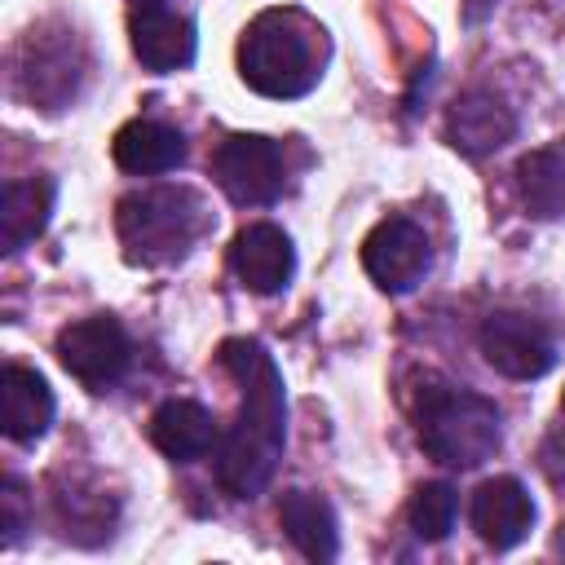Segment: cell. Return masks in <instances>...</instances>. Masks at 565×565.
<instances>
[{"instance_id":"2","label":"cell","mask_w":565,"mask_h":565,"mask_svg":"<svg viewBox=\"0 0 565 565\" xmlns=\"http://www.w3.org/2000/svg\"><path fill=\"white\" fill-rule=\"evenodd\" d=\"M327 66V35L300 9H265L238 40V75L252 93L296 102L318 88Z\"/></svg>"},{"instance_id":"11","label":"cell","mask_w":565,"mask_h":565,"mask_svg":"<svg viewBox=\"0 0 565 565\" xmlns=\"http://www.w3.org/2000/svg\"><path fill=\"white\" fill-rule=\"evenodd\" d=\"M230 269H234V278H238L247 291H256V296H278V291L291 282V274H296V247H291V238H287L278 225L256 221V225H247V230L234 234Z\"/></svg>"},{"instance_id":"5","label":"cell","mask_w":565,"mask_h":565,"mask_svg":"<svg viewBox=\"0 0 565 565\" xmlns=\"http://www.w3.org/2000/svg\"><path fill=\"white\" fill-rule=\"evenodd\" d=\"M212 181L243 207L274 203L287 185L282 146L256 132H234L212 150Z\"/></svg>"},{"instance_id":"22","label":"cell","mask_w":565,"mask_h":565,"mask_svg":"<svg viewBox=\"0 0 565 565\" xmlns=\"http://www.w3.org/2000/svg\"><path fill=\"white\" fill-rule=\"evenodd\" d=\"M137 4H159V0H137Z\"/></svg>"},{"instance_id":"18","label":"cell","mask_w":565,"mask_h":565,"mask_svg":"<svg viewBox=\"0 0 565 565\" xmlns=\"http://www.w3.org/2000/svg\"><path fill=\"white\" fill-rule=\"evenodd\" d=\"M49 212H53V181L49 177L9 181L0 194V247H4V256L35 243L49 225Z\"/></svg>"},{"instance_id":"15","label":"cell","mask_w":565,"mask_h":565,"mask_svg":"<svg viewBox=\"0 0 565 565\" xmlns=\"http://www.w3.org/2000/svg\"><path fill=\"white\" fill-rule=\"evenodd\" d=\"M221 437L225 433L216 428L212 411L199 406V402H190V397H172V402H163L150 415V441L168 459H177V463H194V459L212 455L221 446Z\"/></svg>"},{"instance_id":"12","label":"cell","mask_w":565,"mask_h":565,"mask_svg":"<svg viewBox=\"0 0 565 565\" xmlns=\"http://www.w3.org/2000/svg\"><path fill=\"white\" fill-rule=\"evenodd\" d=\"M534 525V499L516 477H490L472 494V530L486 547L508 552Z\"/></svg>"},{"instance_id":"1","label":"cell","mask_w":565,"mask_h":565,"mask_svg":"<svg viewBox=\"0 0 565 565\" xmlns=\"http://www.w3.org/2000/svg\"><path fill=\"white\" fill-rule=\"evenodd\" d=\"M221 366L234 375L243 402L216 446V481L234 499H256L269 486V477L282 459V446H287L282 371L269 358V349L247 335H230L221 344Z\"/></svg>"},{"instance_id":"21","label":"cell","mask_w":565,"mask_h":565,"mask_svg":"<svg viewBox=\"0 0 565 565\" xmlns=\"http://www.w3.org/2000/svg\"><path fill=\"white\" fill-rule=\"evenodd\" d=\"M0 530H4L0 534L4 547H13L26 530V490L18 477H4V486H0Z\"/></svg>"},{"instance_id":"10","label":"cell","mask_w":565,"mask_h":565,"mask_svg":"<svg viewBox=\"0 0 565 565\" xmlns=\"http://www.w3.org/2000/svg\"><path fill=\"white\" fill-rule=\"evenodd\" d=\"M128 40H132L137 62L154 75L185 71L194 62V49H199L194 22L185 13H172L168 4H137L128 13Z\"/></svg>"},{"instance_id":"20","label":"cell","mask_w":565,"mask_h":565,"mask_svg":"<svg viewBox=\"0 0 565 565\" xmlns=\"http://www.w3.org/2000/svg\"><path fill=\"white\" fill-rule=\"evenodd\" d=\"M455 516H459V494L446 481H424L406 503V521L424 543H441L455 530Z\"/></svg>"},{"instance_id":"19","label":"cell","mask_w":565,"mask_h":565,"mask_svg":"<svg viewBox=\"0 0 565 565\" xmlns=\"http://www.w3.org/2000/svg\"><path fill=\"white\" fill-rule=\"evenodd\" d=\"M516 194H521L525 212L539 221L565 216V141L530 150L516 163Z\"/></svg>"},{"instance_id":"16","label":"cell","mask_w":565,"mask_h":565,"mask_svg":"<svg viewBox=\"0 0 565 565\" xmlns=\"http://www.w3.org/2000/svg\"><path fill=\"white\" fill-rule=\"evenodd\" d=\"M110 154L132 177H159V172H172L185 163V137L159 119H128L115 132Z\"/></svg>"},{"instance_id":"4","label":"cell","mask_w":565,"mask_h":565,"mask_svg":"<svg viewBox=\"0 0 565 565\" xmlns=\"http://www.w3.org/2000/svg\"><path fill=\"white\" fill-rule=\"evenodd\" d=\"M415 437L433 463L477 468L499 450V406L472 388L428 384L415 397Z\"/></svg>"},{"instance_id":"6","label":"cell","mask_w":565,"mask_h":565,"mask_svg":"<svg viewBox=\"0 0 565 565\" xmlns=\"http://www.w3.org/2000/svg\"><path fill=\"white\" fill-rule=\"evenodd\" d=\"M57 362L84 388L106 393L110 384L124 380V371L132 362V340L119 327V318L93 313V318H79V322H71V327L57 331Z\"/></svg>"},{"instance_id":"8","label":"cell","mask_w":565,"mask_h":565,"mask_svg":"<svg viewBox=\"0 0 565 565\" xmlns=\"http://www.w3.org/2000/svg\"><path fill=\"white\" fill-rule=\"evenodd\" d=\"M477 344L481 358L508 380H539L556 366V344L530 313H490L477 331Z\"/></svg>"},{"instance_id":"17","label":"cell","mask_w":565,"mask_h":565,"mask_svg":"<svg viewBox=\"0 0 565 565\" xmlns=\"http://www.w3.org/2000/svg\"><path fill=\"white\" fill-rule=\"evenodd\" d=\"M278 525L296 543L300 556H309V561H335V552H340V525H335V512H331V503L322 494H313V490H287L278 499Z\"/></svg>"},{"instance_id":"14","label":"cell","mask_w":565,"mask_h":565,"mask_svg":"<svg viewBox=\"0 0 565 565\" xmlns=\"http://www.w3.org/2000/svg\"><path fill=\"white\" fill-rule=\"evenodd\" d=\"M53 411H57L53 388L44 384L40 371L18 366V362H9L0 371V428L9 441H18V446L40 441L53 424Z\"/></svg>"},{"instance_id":"3","label":"cell","mask_w":565,"mask_h":565,"mask_svg":"<svg viewBox=\"0 0 565 565\" xmlns=\"http://www.w3.org/2000/svg\"><path fill=\"white\" fill-rule=\"evenodd\" d=\"M115 230L132 265L163 269L190 256V247L212 230V212L190 185H141L119 199Z\"/></svg>"},{"instance_id":"13","label":"cell","mask_w":565,"mask_h":565,"mask_svg":"<svg viewBox=\"0 0 565 565\" xmlns=\"http://www.w3.org/2000/svg\"><path fill=\"white\" fill-rule=\"evenodd\" d=\"M516 132V115L494 97V93H463L455 97V106L446 110V141L468 154V159H481V154H494L499 146H508Z\"/></svg>"},{"instance_id":"9","label":"cell","mask_w":565,"mask_h":565,"mask_svg":"<svg viewBox=\"0 0 565 565\" xmlns=\"http://www.w3.org/2000/svg\"><path fill=\"white\" fill-rule=\"evenodd\" d=\"M79 71H84V57H79L75 31H62L53 44H49V35H35V31L26 35L18 75H22V93L35 106H44V110L66 106L79 88Z\"/></svg>"},{"instance_id":"23","label":"cell","mask_w":565,"mask_h":565,"mask_svg":"<svg viewBox=\"0 0 565 565\" xmlns=\"http://www.w3.org/2000/svg\"><path fill=\"white\" fill-rule=\"evenodd\" d=\"M561 411H565V397H561Z\"/></svg>"},{"instance_id":"7","label":"cell","mask_w":565,"mask_h":565,"mask_svg":"<svg viewBox=\"0 0 565 565\" xmlns=\"http://www.w3.org/2000/svg\"><path fill=\"white\" fill-rule=\"evenodd\" d=\"M433 265V247L428 234L411 221V216H384L366 238H362V269L371 274V282L388 296L415 291L424 282Z\"/></svg>"}]
</instances>
